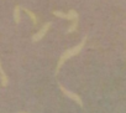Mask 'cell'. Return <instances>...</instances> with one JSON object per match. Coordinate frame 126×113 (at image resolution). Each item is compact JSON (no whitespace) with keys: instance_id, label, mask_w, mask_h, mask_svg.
Returning a JSON list of instances; mask_svg holds the SVG:
<instances>
[{"instance_id":"1","label":"cell","mask_w":126,"mask_h":113,"mask_svg":"<svg viewBox=\"0 0 126 113\" xmlns=\"http://www.w3.org/2000/svg\"><path fill=\"white\" fill-rule=\"evenodd\" d=\"M85 42H87V36H84V37H83V40H82L78 45H76V46H73V47H71V48L66 50L64 52H63V53L61 55V57H59V60H58V62H57V67H56V75L59 72L61 67H62L63 65H64V62H66L67 60L72 59L73 56L78 55V53L83 50V47H84Z\"/></svg>"},{"instance_id":"2","label":"cell","mask_w":126,"mask_h":113,"mask_svg":"<svg viewBox=\"0 0 126 113\" xmlns=\"http://www.w3.org/2000/svg\"><path fill=\"white\" fill-rule=\"evenodd\" d=\"M52 14H53L54 16H57V18L66 19V20H71V21H72L71 26H69L68 30H67V34H72V32H74V31L77 30V27H78V21H79V14H78L76 10L72 9V10H69L67 14H66V13H62V11L54 10Z\"/></svg>"},{"instance_id":"3","label":"cell","mask_w":126,"mask_h":113,"mask_svg":"<svg viewBox=\"0 0 126 113\" xmlns=\"http://www.w3.org/2000/svg\"><path fill=\"white\" fill-rule=\"evenodd\" d=\"M59 88H61V91H62V93L64 94L66 97H68V98H71L72 101H74L78 106H80V107H83V101H82V98L77 94V93H74V92H72V91H69L68 88H66L63 85H59Z\"/></svg>"},{"instance_id":"4","label":"cell","mask_w":126,"mask_h":113,"mask_svg":"<svg viewBox=\"0 0 126 113\" xmlns=\"http://www.w3.org/2000/svg\"><path fill=\"white\" fill-rule=\"evenodd\" d=\"M51 26H52V23L51 21H48V23H46V24H43L42 25V27L32 36V41L33 42H37V41H40V40H42L43 37H45V35L48 32V30L51 29Z\"/></svg>"},{"instance_id":"5","label":"cell","mask_w":126,"mask_h":113,"mask_svg":"<svg viewBox=\"0 0 126 113\" xmlns=\"http://www.w3.org/2000/svg\"><path fill=\"white\" fill-rule=\"evenodd\" d=\"M0 81H1V86H4V87L8 86V83H9V78L1 67V61H0Z\"/></svg>"},{"instance_id":"6","label":"cell","mask_w":126,"mask_h":113,"mask_svg":"<svg viewBox=\"0 0 126 113\" xmlns=\"http://www.w3.org/2000/svg\"><path fill=\"white\" fill-rule=\"evenodd\" d=\"M20 13H21V6L16 5L15 9H14V21H15L16 25L20 24V21H21V15H20Z\"/></svg>"},{"instance_id":"7","label":"cell","mask_w":126,"mask_h":113,"mask_svg":"<svg viewBox=\"0 0 126 113\" xmlns=\"http://www.w3.org/2000/svg\"><path fill=\"white\" fill-rule=\"evenodd\" d=\"M21 10H24V11L30 16V19H31V21H32L33 25H37V21H38V20H37V16H36L35 13H32V11H31L30 9H27V8H21Z\"/></svg>"},{"instance_id":"8","label":"cell","mask_w":126,"mask_h":113,"mask_svg":"<svg viewBox=\"0 0 126 113\" xmlns=\"http://www.w3.org/2000/svg\"><path fill=\"white\" fill-rule=\"evenodd\" d=\"M20 113H27V112H20Z\"/></svg>"}]
</instances>
